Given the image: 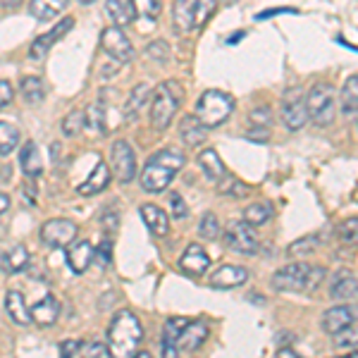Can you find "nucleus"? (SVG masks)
Here are the masks:
<instances>
[{"label":"nucleus","mask_w":358,"mask_h":358,"mask_svg":"<svg viewBox=\"0 0 358 358\" xmlns=\"http://www.w3.org/2000/svg\"><path fill=\"white\" fill-rule=\"evenodd\" d=\"M184 153L179 148H165L148 158L141 172V187L148 194H160L167 189V184L177 177V172L184 167Z\"/></svg>","instance_id":"nucleus-1"},{"label":"nucleus","mask_w":358,"mask_h":358,"mask_svg":"<svg viewBox=\"0 0 358 358\" xmlns=\"http://www.w3.org/2000/svg\"><path fill=\"white\" fill-rule=\"evenodd\" d=\"M143 342V327L131 310L115 313L108 327V344L115 356H134L138 344Z\"/></svg>","instance_id":"nucleus-2"},{"label":"nucleus","mask_w":358,"mask_h":358,"mask_svg":"<svg viewBox=\"0 0 358 358\" xmlns=\"http://www.w3.org/2000/svg\"><path fill=\"white\" fill-rule=\"evenodd\" d=\"M184 98V91H182V84L175 82V79H167V82H160L158 86L153 89V96H151V122L158 131H163L170 127V122L175 120L177 115V108Z\"/></svg>","instance_id":"nucleus-3"},{"label":"nucleus","mask_w":358,"mask_h":358,"mask_svg":"<svg viewBox=\"0 0 358 358\" xmlns=\"http://www.w3.org/2000/svg\"><path fill=\"white\" fill-rule=\"evenodd\" d=\"M325 268H313L308 263H289L273 275L275 292H308L325 277Z\"/></svg>","instance_id":"nucleus-4"},{"label":"nucleus","mask_w":358,"mask_h":358,"mask_svg":"<svg viewBox=\"0 0 358 358\" xmlns=\"http://www.w3.org/2000/svg\"><path fill=\"white\" fill-rule=\"evenodd\" d=\"M234 113V98L224 91L208 89L206 94H201L199 103H196V117L203 122L208 129H215L227 122Z\"/></svg>","instance_id":"nucleus-5"},{"label":"nucleus","mask_w":358,"mask_h":358,"mask_svg":"<svg viewBox=\"0 0 358 358\" xmlns=\"http://www.w3.org/2000/svg\"><path fill=\"white\" fill-rule=\"evenodd\" d=\"M310 122L317 127H330L337 117V89L327 82H317L308 89L306 96Z\"/></svg>","instance_id":"nucleus-6"},{"label":"nucleus","mask_w":358,"mask_h":358,"mask_svg":"<svg viewBox=\"0 0 358 358\" xmlns=\"http://www.w3.org/2000/svg\"><path fill=\"white\" fill-rule=\"evenodd\" d=\"M224 246L234 253H241V256H253L261 248V241H258V234L253 232V224H248L246 220H234L224 229Z\"/></svg>","instance_id":"nucleus-7"},{"label":"nucleus","mask_w":358,"mask_h":358,"mask_svg":"<svg viewBox=\"0 0 358 358\" xmlns=\"http://www.w3.org/2000/svg\"><path fill=\"white\" fill-rule=\"evenodd\" d=\"M310 120L308 106H306V98L301 94V89H289L282 96V122L289 131L303 129L306 122Z\"/></svg>","instance_id":"nucleus-8"},{"label":"nucleus","mask_w":358,"mask_h":358,"mask_svg":"<svg viewBox=\"0 0 358 358\" xmlns=\"http://www.w3.org/2000/svg\"><path fill=\"white\" fill-rule=\"evenodd\" d=\"M79 227L72 220H65V217H55V220L43 222L41 227V241L48 248H65L77 239Z\"/></svg>","instance_id":"nucleus-9"},{"label":"nucleus","mask_w":358,"mask_h":358,"mask_svg":"<svg viewBox=\"0 0 358 358\" xmlns=\"http://www.w3.org/2000/svg\"><path fill=\"white\" fill-rule=\"evenodd\" d=\"M101 48L106 50L108 57L117 62H131L134 57V45L127 38V34L120 27H108L101 34Z\"/></svg>","instance_id":"nucleus-10"},{"label":"nucleus","mask_w":358,"mask_h":358,"mask_svg":"<svg viewBox=\"0 0 358 358\" xmlns=\"http://www.w3.org/2000/svg\"><path fill=\"white\" fill-rule=\"evenodd\" d=\"M113 175L120 184H131L136 177V155L124 138L115 141L113 146Z\"/></svg>","instance_id":"nucleus-11"},{"label":"nucleus","mask_w":358,"mask_h":358,"mask_svg":"<svg viewBox=\"0 0 358 358\" xmlns=\"http://www.w3.org/2000/svg\"><path fill=\"white\" fill-rule=\"evenodd\" d=\"M172 24H175V31L182 34V36L199 29V0H175Z\"/></svg>","instance_id":"nucleus-12"},{"label":"nucleus","mask_w":358,"mask_h":358,"mask_svg":"<svg viewBox=\"0 0 358 358\" xmlns=\"http://www.w3.org/2000/svg\"><path fill=\"white\" fill-rule=\"evenodd\" d=\"M208 322L206 320H189L182 334L177 337V354H194L208 339Z\"/></svg>","instance_id":"nucleus-13"},{"label":"nucleus","mask_w":358,"mask_h":358,"mask_svg":"<svg viewBox=\"0 0 358 358\" xmlns=\"http://www.w3.org/2000/svg\"><path fill=\"white\" fill-rule=\"evenodd\" d=\"M74 27V20L72 17H67V20H62L60 24H57L53 31H48V34H41L38 38H34V43H31V48H29V57L31 60H43L45 55H48V50L53 48V45L60 41L62 36L69 31V29Z\"/></svg>","instance_id":"nucleus-14"},{"label":"nucleus","mask_w":358,"mask_h":358,"mask_svg":"<svg viewBox=\"0 0 358 358\" xmlns=\"http://www.w3.org/2000/svg\"><path fill=\"white\" fill-rule=\"evenodd\" d=\"M356 320H358V308H356V306H334V308L325 310L320 325H322V330H325L327 334H337L339 330H344V327L354 325Z\"/></svg>","instance_id":"nucleus-15"},{"label":"nucleus","mask_w":358,"mask_h":358,"mask_svg":"<svg viewBox=\"0 0 358 358\" xmlns=\"http://www.w3.org/2000/svg\"><path fill=\"white\" fill-rule=\"evenodd\" d=\"M248 280V270L239 268V265H222L220 270L210 275L208 285L213 289H234V287H241Z\"/></svg>","instance_id":"nucleus-16"},{"label":"nucleus","mask_w":358,"mask_h":358,"mask_svg":"<svg viewBox=\"0 0 358 358\" xmlns=\"http://www.w3.org/2000/svg\"><path fill=\"white\" fill-rule=\"evenodd\" d=\"M96 256V248L91 246V241H72L67 246V265L74 275H84L86 268L91 265Z\"/></svg>","instance_id":"nucleus-17"},{"label":"nucleus","mask_w":358,"mask_h":358,"mask_svg":"<svg viewBox=\"0 0 358 358\" xmlns=\"http://www.w3.org/2000/svg\"><path fill=\"white\" fill-rule=\"evenodd\" d=\"M179 268H182L187 275L201 277V275H206L208 268H210V258H208V253L203 251L201 244H192V246H187V251H184L182 258H179Z\"/></svg>","instance_id":"nucleus-18"},{"label":"nucleus","mask_w":358,"mask_h":358,"mask_svg":"<svg viewBox=\"0 0 358 358\" xmlns=\"http://www.w3.org/2000/svg\"><path fill=\"white\" fill-rule=\"evenodd\" d=\"M57 315H60V301H57L53 294L43 296L41 301L34 303V308H31V320L36 322L38 327H50L57 320Z\"/></svg>","instance_id":"nucleus-19"},{"label":"nucleus","mask_w":358,"mask_h":358,"mask_svg":"<svg viewBox=\"0 0 358 358\" xmlns=\"http://www.w3.org/2000/svg\"><path fill=\"white\" fill-rule=\"evenodd\" d=\"M199 165H201V170H203V175L215 184H220L222 179L227 177L224 163L220 160V155H217L215 148H203V151L199 153Z\"/></svg>","instance_id":"nucleus-20"},{"label":"nucleus","mask_w":358,"mask_h":358,"mask_svg":"<svg viewBox=\"0 0 358 358\" xmlns=\"http://www.w3.org/2000/svg\"><path fill=\"white\" fill-rule=\"evenodd\" d=\"M206 131L208 127H203L196 115H184L182 122H179V136L184 138L187 146H201L206 141Z\"/></svg>","instance_id":"nucleus-21"},{"label":"nucleus","mask_w":358,"mask_h":358,"mask_svg":"<svg viewBox=\"0 0 358 358\" xmlns=\"http://www.w3.org/2000/svg\"><path fill=\"white\" fill-rule=\"evenodd\" d=\"M108 184H110V167L101 160V163L96 165V170L91 172V177L86 179L84 184H79L77 192L82 196H96V194L106 192Z\"/></svg>","instance_id":"nucleus-22"},{"label":"nucleus","mask_w":358,"mask_h":358,"mask_svg":"<svg viewBox=\"0 0 358 358\" xmlns=\"http://www.w3.org/2000/svg\"><path fill=\"white\" fill-rule=\"evenodd\" d=\"M5 308H8V315L13 317V322H17V325H29L31 320V308L27 306L24 296H22L20 292L10 289L8 294H5Z\"/></svg>","instance_id":"nucleus-23"},{"label":"nucleus","mask_w":358,"mask_h":358,"mask_svg":"<svg viewBox=\"0 0 358 358\" xmlns=\"http://www.w3.org/2000/svg\"><path fill=\"white\" fill-rule=\"evenodd\" d=\"M151 96H153V91L148 89V84L134 86L129 98H127V103H124V117L127 120H136L138 115L143 113V108L148 106V98H151Z\"/></svg>","instance_id":"nucleus-24"},{"label":"nucleus","mask_w":358,"mask_h":358,"mask_svg":"<svg viewBox=\"0 0 358 358\" xmlns=\"http://www.w3.org/2000/svg\"><path fill=\"white\" fill-rule=\"evenodd\" d=\"M187 317H167L163 325V354L165 356H179L177 354V337L187 327Z\"/></svg>","instance_id":"nucleus-25"},{"label":"nucleus","mask_w":358,"mask_h":358,"mask_svg":"<svg viewBox=\"0 0 358 358\" xmlns=\"http://www.w3.org/2000/svg\"><path fill=\"white\" fill-rule=\"evenodd\" d=\"M141 217L146 222V227L151 229L155 236H165L170 232V220H167V213L160 210L158 206H141Z\"/></svg>","instance_id":"nucleus-26"},{"label":"nucleus","mask_w":358,"mask_h":358,"mask_svg":"<svg viewBox=\"0 0 358 358\" xmlns=\"http://www.w3.org/2000/svg\"><path fill=\"white\" fill-rule=\"evenodd\" d=\"M129 10L138 24H153L160 17V0H129Z\"/></svg>","instance_id":"nucleus-27"},{"label":"nucleus","mask_w":358,"mask_h":358,"mask_svg":"<svg viewBox=\"0 0 358 358\" xmlns=\"http://www.w3.org/2000/svg\"><path fill=\"white\" fill-rule=\"evenodd\" d=\"M67 3L69 0H31L29 13H31V17H36L38 22H50L65 10Z\"/></svg>","instance_id":"nucleus-28"},{"label":"nucleus","mask_w":358,"mask_h":358,"mask_svg":"<svg viewBox=\"0 0 358 358\" xmlns=\"http://www.w3.org/2000/svg\"><path fill=\"white\" fill-rule=\"evenodd\" d=\"M20 167L22 172H24L27 177H38L41 175V155H38V148L34 141L24 143V146L20 148Z\"/></svg>","instance_id":"nucleus-29"},{"label":"nucleus","mask_w":358,"mask_h":358,"mask_svg":"<svg viewBox=\"0 0 358 358\" xmlns=\"http://www.w3.org/2000/svg\"><path fill=\"white\" fill-rule=\"evenodd\" d=\"M273 215H275V208L268 201H256V203L244 208V220L248 224H253V227H261V224L270 222Z\"/></svg>","instance_id":"nucleus-30"},{"label":"nucleus","mask_w":358,"mask_h":358,"mask_svg":"<svg viewBox=\"0 0 358 358\" xmlns=\"http://www.w3.org/2000/svg\"><path fill=\"white\" fill-rule=\"evenodd\" d=\"M322 244V236L320 234H306L301 239L292 241L289 248H287V253H289L292 258H303V256H310V253H315L317 248Z\"/></svg>","instance_id":"nucleus-31"},{"label":"nucleus","mask_w":358,"mask_h":358,"mask_svg":"<svg viewBox=\"0 0 358 358\" xmlns=\"http://www.w3.org/2000/svg\"><path fill=\"white\" fill-rule=\"evenodd\" d=\"M106 15L110 17L113 27H120V29L129 27L131 22H134L129 5H124L122 0H108V3H106Z\"/></svg>","instance_id":"nucleus-32"},{"label":"nucleus","mask_w":358,"mask_h":358,"mask_svg":"<svg viewBox=\"0 0 358 358\" xmlns=\"http://www.w3.org/2000/svg\"><path fill=\"white\" fill-rule=\"evenodd\" d=\"M358 294V280L354 275L344 273V275H337L334 285L330 287V296L332 299H354Z\"/></svg>","instance_id":"nucleus-33"},{"label":"nucleus","mask_w":358,"mask_h":358,"mask_svg":"<svg viewBox=\"0 0 358 358\" xmlns=\"http://www.w3.org/2000/svg\"><path fill=\"white\" fill-rule=\"evenodd\" d=\"M20 91H22V98H24L29 106H38L45 96L41 77H24L20 84Z\"/></svg>","instance_id":"nucleus-34"},{"label":"nucleus","mask_w":358,"mask_h":358,"mask_svg":"<svg viewBox=\"0 0 358 358\" xmlns=\"http://www.w3.org/2000/svg\"><path fill=\"white\" fill-rule=\"evenodd\" d=\"M20 143V129L10 122H0V155H10Z\"/></svg>","instance_id":"nucleus-35"},{"label":"nucleus","mask_w":358,"mask_h":358,"mask_svg":"<svg viewBox=\"0 0 358 358\" xmlns=\"http://www.w3.org/2000/svg\"><path fill=\"white\" fill-rule=\"evenodd\" d=\"M342 108L346 115L358 113V74L346 79V84L342 89Z\"/></svg>","instance_id":"nucleus-36"},{"label":"nucleus","mask_w":358,"mask_h":358,"mask_svg":"<svg viewBox=\"0 0 358 358\" xmlns=\"http://www.w3.org/2000/svg\"><path fill=\"white\" fill-rule=\"evenodd\" d=\"M29 261H31V256H29L27 246H22V244H17L13 251L5 256V265H8L10 273H22L29 265Z\"/></svg>","instance_id":"nucleus-37"},{"label":"nucleus","mask_w":358,"mask_h":358,"mask_svg":"<svg viewBox=\"0 0 358 358\" xmlns=\"http://www.w3.org/2000/svg\"><path fill=\"white\" fill-rule=\"evenodd\" d=\"M199 234H201V239H206V241H215L217 236H220V222H217L215 213H206V215L201 217Z\"/></svg>","instance_id":"nucleus-38"},{"label":"nucleus","mask_w":358,"mask_h":358,"mask_svg":"<svg viewBox=\"0 0 358 358\" xmlns=\"http://www.w3.org/2000/svg\"><path fill=\"white\" fill-rule=\"evenodd\" d=\"M86 127V113L84 110H72L62 120V134L65 136H77Z\"/></svg>","instance_id":"nucleus-39"},{"label":"nucleus","mask_w":358,"mask_h":358,"mask_svg":"<svg viewBox=\"0 0 358 358\" xmlns=\"http://www.w3.org/2000/svg\"><path fill=\"white\" fill-rule=\"evenodd\" d=\"M337 236L339 241L349 246H358V217H351V220H344L337 227Z\"/></svg>","instance_id":"nucleus-40"},{"label":"nucleus","mask_w":358,"mask_h":358,"mask_svg":"<svg viewBox=\"0 0 358 358\" xmlns=\"http://www.w3.org/2000/svg\"><path fill=\"white\" fill-rule=\"evenodd\" d=\"M334 346H337V349H351V346H358V327L349 325V327H344V330H339L337 337H334Z\"/></svg>","instance_id":"nucleus-41"},{"label":"nucleus","mask_w":358,"mask_h":358,"mask_svg":"<svg viewBox=\"0 0 358 358\" xmlns=\"http://www.w3.org/2000/svg\"><path fill=\"white\" fill-rule=\"evenodd\" d=\"M248 120H251L253 127H270L273 124V113H270L268 106H256L248 113Z\"/></svg>","instance_id":"nucleus-42"},{"label":"nucleus","mask_w":358,"mask_h":358,"mask_svg":"<svg viewBox=\"0 0 358 358\" xmlns=\"http://www.w3.org/2000/svg\"><path fill=\"white\" fill-rule=\"evenodd\" d=\"M113 351H110V344H98V342H91V344H86L82 342V349H79V354L77 356H96V358H106V356H110Z\"/></svg>","instance_id":"nucleus-43"},{"label":"nucleus","mask_w":358,"mask_h":358,"mask_svg":"<svg viewBox=\"0 0 358 358\" xmlns=\"http://www.w3.org/2000/svg\"><path fill=\"white\" fill-rule=\"evenodd\" d=\"M94 261L101 265V268H108V265H110V261H113V241L110 239H103L101 244L96 246Z\"/></svg>","instance_id":"nucleus-44"},{"label":"nucleus","mask_w":358,"mask_h":358,"mask_svg":"<svg viewBox=\"0 0 358 358\" xmlns=\"http://www.w3.org/2000/svg\"><path fill=\"white\" fill-rule=\"evenodd\" d=\"M146 55L151 57V60L165 62L167 57H170V45H167V41H153V43H148Z\"/></svg>","instance_id":"nucleus-45"},{"label":"nucleus","mask_w":358,"mask_h":358,"mask_svg":"<svg viewBox=\"0 0 358 358\" xmlns=\"http://www.w3.org/2000/svg\"><path fill=\"white\" fill-rule=\"evenodd\" d=\"M167 201H170L172 215H175L177 220H184V217L189 215V208H187V203H184V199H182V196H179L177 192H172L170 196H167Z\"/></svg>","instance_id":"nucleus-46"},{"label":"nucleus","mask_w":358,"mask_h":358,"mask_svg":"<svg viewBox=\"0 0 358 358\" xmlns=\"http://www.w3.org/2000/svg\"><path fill=\"white\" fill-rule=\"evenodd\" d=\"M220 194H227V196H244L248 194V187L244 182H239V179H229V184L220 182Z\"/></svg>","instance_id":"nucleus-47"},{"label":"nucleus","mask_w":358,"mask_h":358,"mask_svg":"<svg viewBox=\"0 0 358 358\" xmlns=\"http://www.w3.org/2000/svg\"><path fill=\"white\" fill-rule=\"evenodd\" d=\"M13 98H15V89H13V84L5 82V79H0V108L10 106V103H13Z\"/></svg>","instance_id":"nucleus-48"},{"label":"nucleus","mask_w":358,"mask_h":358,"mask_svg":"<svg viewBox=\"0 0 358 358\" xmlns=\"http://www.w3.org/2000/svg\"><path fill=\"white\" fill-rule=\"evenodd\" d=\"M79 349H82V339H67V342H60V356H77Z\"/></svg>","instance_id":"nucleus-49"},{"label":"nucleus","mask_w":358,"mask_h":358,"mask_svg":"<svg viewBox=\"0 0 358 358\" xmlns=\"http://www.w3.org/2000/svg\"><path fill=\"white\" fill-rule=\"evenodd\" d=\"M299 10H294V8H273V10H265V13L261 15H256V20L261 22V20H270V17H277V15H296Z\"/></svg>","instance_id":"nucleus-50"},{"label":"nucleus","mask_w":358,"mask_h":358,"mask_svg":"<svg viewBox=\"0 0 358 358\" xmlns=\"http://www.w3.org/2000/svg\"><path fill=\"white\" fill-rule=\"evenodd\" d=\"M246 138H258V141H268L270 138V129L268 127H251L246 131Z\"/></svg>","instance_id":"nucleus-51"},{"label":"nucleus","mask_w":358,"mask_h":358,"mask_svg":"<svg viewBox=\"0 0 358 358\" xmlns=\"http://www.w3.org/2000/svg\"><path fill=\"white\" fill-rule=\"evenodd\" d=\"M275 342L280 344V346H287V344L296 342V337H294L292 332H280V334H277V339H275Z\"/></svg>","instance_id":"nucleus-52"},{"label":"nucleus","mask_w":358,"mask_h":358,"mask_svg":"<svg viewBox=\"0 0 358 358\" xmlns=\"http://www.w3.org/2000/svg\"><path fill=\"white\" fill-rule=\"evenodd\" d=\"M10 208V196L8 194H0V215Z\"/></svg>","instance_id":"nucleus-53"},{"label":"nucleus","mask_w":358,"mask_h":358,"mask_svg":"<svg viewBox=\"0 0 358 358\" xmlns=\"http://www.w3.org/2000/svg\"><path fill=\"white\" fill-rule=\"evenodd\" d=\"M277 356L294 358V356H296V351H294V349H289V346H280V351H277Z\"/></svg>","instance_id":"nucleus-54"},{"label":"nucleus","mask_w":358,"mask_h":358,"mask_svg":"<svg viewBox=\"0 0 358 358\" xmlns=\"http://www.w3.org/2000/svg\"><path fill=\"white\" fill-rule=\"evenodd\" d=\"M22 0H3V8L5 10H13V8H20Z\"/></svg>","instance_id":"nucleus-55"},{"label":"nucleus","mask_w":358,"mask_h":358,"mask_svg":"<svg viewBox=\"0 0 358 358\" xmlns=\"http://www.w3.org/2000/svg\"><path fill=\"white\" fill-rule=\"evenodd\" d=\"M241 36H244V31H239V34H236V36H232V38H229V43H236V41H239Z\"/></svg>","instance_id":"nucleus-56"},{"label":"nucleus","mask_w":358,"mask_h":358,"mask_svg":"<svg viewBox=\"0 0 358 358\" xmlns=\"http://www.w3.org/2000/svg\"><path fill=\"white\" fill-rule=\"evenodd\" d=\"M346 358H358V349H356V351H351V354L346 356Z\"/></svg>","instance_id":"nucleus-57"},{"label":"nucleus","mask_w":358,"mask_h":358,"mask_svg":"<svg viewBox=\"0 0 358 358\" xmlns=\"http://www.w3.org/2000/svg\"><path fill=\"white\" fill-rule=\"evenodd\" d=\"M79 3H84V5H89V3H94V0H79Z\"/></svg>","instance_id":"nucleus-58"}]
</instances>
